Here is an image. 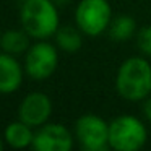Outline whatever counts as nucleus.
Here are the masks:
<instances>
[{"instance_id":"f257e3e1","label":"nucleus","mask_w":151,"mask_h":151,"mask_svg":"<svg viewBox=\"0 0 151 151\" xmlns=\"http://www.w3.org/2000/svg\"><path fill=\"white\" fill-rule=\"evenodd\" d=\"M117 93L127 101H141L151 93V65L141 57L127 59L117 72Z\"/></svg>"},{"instance_id":"f03ea898","label":"nucleus","mask_w":151,"mask_h":151,"mask_svg":"<svg viewBox=\"0 0 151 151\" xmlns=\"http://www.w3.org/2000/svg\"><path fill=\"white\" fill-rule=\"evenodd\" d=\"M23 29L34 39H47L59 29V13L50 0H26L21 7Z\"/></svg>"},{"instance_id":"7ed1b4c3","label":"nucleus","mask_w":151,"mask_h":151,"mask_svg":"<svg viewBox=\"0 0 151 151\" xmlns=\"http://www.w3.org/2000/svg\"><path fill=\"white\" fill-rule=\"evenodd\" d=\"M146 138V127L133 115H120L109 124V146L117 151H137L143 148Z\"/></svg>"},{"instance_id":"20e7f679","label":"nucleus","mask_w":151,"mask_h":151,"mask_svg":"<svg viewBox=\"0 0 151 151\" xmlns=\"http://www.w3.org/2000/svg\"><path fill=\"white\" fill-rule=\"evenodd\" d=\"M76 26L86 36H99L112 21V12L107 0H81L75 10Z\"/></svg>"},{"instance_id":"39448f33","label":"nucleus","mask_w":151,"mask_h":151,"mask_svg":"<svg viewBox=\"0 0 151 151\" xmlns=\"http://www.w3.org/2000/svg\"><path fill=\"white\" fill-rule=\"evenodd\" d=\"M75 133L86 151H104L109 148V125L94 114L81 115L75 124Z\"/></svg>"},{"instance_id":"423d86ee","label":"nucleus","mask_w":151,"mask_h":151,"mask_svg":"<svg viewBox=\"0 0 151 151\" xmlns=\"http://www.w3.org/2000/svg\"><path fill=\"white\" fill-rule=\"evenodd\" d=\"M59 65V54L57 49L49 42L34 44L28 49L26 60H24V70L34 80H46L52 76Z\"/></svg>"},{"instance_id":"0eeeda50","label":"nucleus","mask_w":151,"mask_h":151,"mask_svg":"<svg viewBox=\"0 0 151 151\" xmlns=\"http://www.w3.org/2000/svg\"><path fill=\"white\" fill-rule=\"evenodd\" d=\"M33 146L37 151H68L73 146V138L65 125L47 124L34 133Z\"/></svg>"},{"instance_id":"6e6552de","label":"nucleus","mask_w":151,"mask_h":151,"mask_svg":"<svg viewBox=\"0 0 151 151\" xmlns=\"http://www.w3.org/2000/svg\"><path fill=\"white\" fill-rule=\"evenodd\" d=\"M52 112V102L49 96L44 93H29L21 101L18 115L20 120L28 124L29 127H41L47 122Z\"/></svg>"},{"instance_id":"1a4fd4ad","label":"nucleus","mask_w":151,"mask_h":151,"mask_svg":"<svg viewBox=\"0 0 151 151\" xmlns=\"http://www.w3.org/2000/svg\"><path fill=\"white\" fill-rule=\"evenodd\" d=\"M23 81V70L12 54H0V93L10 94L20 88Z\"/></svg>"},{"instance_id":"9d476101","label":"nucleus","mask_w":151,"mask_h":151,"mask_svg":"<svg viewBox=\"0 0 151 151\" xmlns=\"http://www.w3.org/2000/svg\"><path fill=\"white\" fill-rule=\"evenodd\" d=\"M34 133L31 132V127L24 124L23 120L12 122L5 128V141L12 148H26L33 145Z\"/></svg>"},{"instance_id":"9b49d317","label":"nucleus","mask_w":151,"mask_h":151,"mask_svg":"<svg viewBox=\"0 0 151 151\" xmlns=\"http://www.w3.org/2000/svg\"><path fill=\"white\" fill-rule=\"evenodd\" d=\"M29 34L24 29H8L0 37V46L7 54H23L29 47Z\"/></svg>"},{"instance_id":"f8f14e48","label":"nucleus","mask_w":151,"mask_h":151,"mask_svg":"<svg viewBox=\"0 0 151 151\" xmlns=\"http://www.w3.org/2000/svg\"><path fill=\"white\" fill-rule=\"evenodd\" d=\"M55 41H57V46L63 50V52H76L80 50L81 47V29H75L72 26H62L57 29L55 33Z\"/></svg>"},{"instance_id":"ddd939ff","label":"nucleus","mask_w":151,"mask_h":151,"mask_svg":"<svg viewBox=\"0 0 151 151\" xmlns=\"http://www.w3.org/2000/svg\"><path fill=\"white\" fill-rule=\"evenodd\" d=\"M135 29H137V24H135L133 18L122 15V17H117L115 20L111 21V24H109V36L114 41H127L133 36Z\"/></svg>"},{"instance_id":"4468645a","label":"nucleus","mask_w":151,"mask_h":151,"mask_svg":"<svg viewBox=\"0 0 151 151\" xmlns=\"http://www.w3.org/2000/svg\"><path fill=\"white\" fill-rule=\"evenodd\" d=\"M137 44L145 55L151 57V26H146L143 29H140V33L137 36Z\"/></svg>"},{"instance_id":"2eb2a0df","label":"nucleus","mask_w":151,"mask_h":151,"mask_svg":"<svg viewBox=\"0 0 151 151\" xmlns=\"http://www.w3.org/2000/svg\"><path fill=\"white\" fill-rule=\"evenodd\" d=\"M143 111H145V117L151 122V98H148L145 101V106H143Z\"/></svg>"},{"instance_id":"dca6fc26","label":"nucleus","mask_w":151,"mask_h":151,"mask_svg":"<svg viewBox=\"0 0 151 151\" xmlns=\"http://www.w3.org/2000/svg\"><path fill=\"white\" fill-rule=\"evenodd\" d=\"M2 148H4V143H2V138H0V150H2Z\"/></svg>"}]
</instances>
